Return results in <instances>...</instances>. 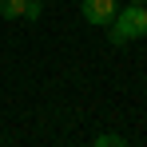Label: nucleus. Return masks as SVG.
<instances>
[{"label":"nucleus","mask_w":147,"mask_h":147,"mask_svg":"<svg viewBox=\"0 0 147 147\" xmlns=\"http://www.w3.org/2000/svg\"><path fill=\"white\" fill-rule=\"evenodd\" d=\"M28 24H36V20H40V0H32V4H28V16H24Z\"/></svg>","instance_id":"5"},{"label":"nucleus","mask_w":147,"mask_h":147,"mask_svg":"<svg viewBox=\"0 0 147 147\" xmlns=\"http://www.w3.org/2000/svg\"><path fill=\"white\" fill-rule=\"evenodd\" d=\"M127 4H147V0H127Z\"/></svg>","instance_id":"6"},{"label":"nucleus","mask_w":147,"mask_h":147,"mask_svg":"<svg viewBox=\"0 0 147 147\" xmlns=\"http://www.w3.org/2000/svg\"><path fill=\"white\" fill-rule=\"evenodd\" d=\"M147 36V4H127L115 12V20L107 24V40L123 48V44H131V40H143Z\"/></svg>","instance_id":"1"},{"label":"nucleus","mask_w":147,"mask_h":147,"mask_svg":"<svg viewBox=\"0 0 147 147\" xmlns=\"http://www.w3.org/2000/svg\"><path fill=\"white\" fill-rule=\"evenodd\" d=\"M28 4H32V0H0V16H4V20H24Z\"/></svg>","instance_id":"3"},{"label":"nucleus","mask_w":147,"mask_h":147,"mask_svg":"<svg viewBox=\"0 0 147 147\" xmlns=\"http://www.w3.org/2000/svg\"><path fill=\"white\" fill-rule=\"evenodd\" d=\"M80 12H84V20H88V24L107 28L111 20H115L119 4H115V0H84V4H80Z\"/></svg>","instance_id":"2"},{"label":"nucleus","mask_w":147,"mask_h":147,"mask_svg":"<svg viewBox=\"0 0 147 147\" xmlns=\"http://www.w3.org/2000/svg\"><path fill=\"white\" fill-rule=\"evenodd\" d=\"M40 4H48V0H40Z\"/></svg>","instance_id":"7"},{"label":"nucleus","mask_w":147,"mask_h":147,"mask_svg":"<svg viewBox=\"0 0 147 147\" xmlns=\"http://www.w3.org/2000/svg\"><path fill=\"white\" fill-rule=\"evenodd\" d=\"M123 143H127V139L115 135V131H99L96 135V147H123Z\"/></svg>","instance_id":"4"}]
</instances>
